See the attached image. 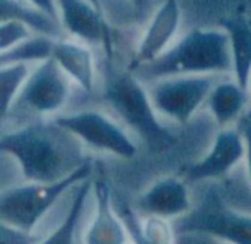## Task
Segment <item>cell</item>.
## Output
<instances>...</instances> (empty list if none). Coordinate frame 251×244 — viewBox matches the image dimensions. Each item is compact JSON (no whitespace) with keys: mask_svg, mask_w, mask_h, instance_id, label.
I'll use <instances>...</instances> for the list:
<instances>
[{"mask_svg":"<svg viewBox=\"0 0 251 244\" xmlns=\"http://www.w3.org/2000/svg\"><path fill=\"white\" fill-rule=\"evenodd\" d=\"M234 73L229 36L220 29H191L155 62L134 69L140 79Z\"/></svg>","mask_w":251,"mask_h":244,"instance_id":"obj_1","label":"cell"},{"mask_svg":"<svg viewBox=\"0 0 251 244\" xmlns=\"http://www.w3.org/2000/svg\"><path fill=\"white\" fill-rule=\"evenodd\" d=\"M55 129L57 126L50 122L2 134L0 150L16 158L28 182H55L73 172L66 167V155Z\"/></svg>","mask_w":251,"mask_h":244,"instance_id":"obj_2","label":"cell"},{"mask_svg":"<svg viewBox=\"0 0 251 244\" xmlns=\"http://www.w3.org/2000/svg\"><path fill=\"white\" fill-rule=\"evenodd\" d=\"M103 98L150 150L164 151L174 145V136L158 121L148 88H145L136 74H112L103 90Z\"/></svg>","mask_w":251,"mask_h":244,"instance_id":"obj_3","label":"cell"},{"mask_svg":"<svg viewBox=\"0 0 251 244\" xmlns=\"http://www.w3.org/2000/svg\"><path fill=\"white\" fill-rule=\"evenodd\" d=\"M93 164L84 160L67 177L55 182H26L0 193V220L9 227L33 234L57 199L73 186L91 179Z\"/></svg>","mask_w":251,"mask_h":244,"instance_id":"obj_4","label":"cell"},{"mask_svg":"<svg viewBox=\"0 0 251 244\" xmlns=\"http://www.w3.org/2000/svg\"><path fill=\"white\" fill-rule=\"evenodd\" d=\"M182 236L196 234L227 244H251V215L230 208L215 191H210L196 210L179 219Z\"/></svg>","mask_w":251,"mask_h":244,"instance_id":"obj_5","label":"cell"},{"mask_svg":"<svg viewBox=\"0 0 251 244\" xmlns=\"http://www.w3.org/2000/svg\"><path fill=\"white\" fill-rule=\"evenodd\" d=\"M55 126L77 138L81 143L98 151L112 153L121 158H133L138 148L122 126L97 110H81L74 114L57 115L52 119Z\"/></svg>","mask_w":251,"mask_h":244,"instance_id":"obj_6","label":"cell"},{"mask_svg":"<svg viewBox=\"0 0 251 244\" xmlns=\"http://www.w3.org/2000/svg\"><path fill=\"white\" fill-rule=\"evenodd\" d=\"M215 84L217 81L213 76L162 77L151 81L148 93L157 114L177 124H186L208 100Z\"/></svg>","mask_w":251,"mask_h":244,"instance_id":"obj_7","label":"cell"},{"mask_svg":"<svg viewBox=\"0 0 251 244\" xmlns=\"http://www.w3.org/2000/svg\"><path fill=\"white\" fill-rule=\"evenodd\" d=\"M71 86L67 74L53 59L42 62L31 71L25 90L21 91L16 105L29 108L42 115H52L67 105ZM14 105V107H16Z\"/></svg>","mask_w":251,"mask_h":244,"instance_id":"obj_8","label":"cell"},{"mask_svg":"<svg viewBox=\"0 0 251 244\" xmlns=\"http://www.w3.org/2000/svg\"><path fill=\"white\" fill-rule=\"evenodd\" d=\"M246 155V143L241 127H224L215 136L210 151L201 158L195 162L189 167H186L184 177L189 182L213 181L227 175L241 160H244Z\"/></svg>","mask_w":251,"mask_h":244,"instance_id":"obj_9","label":"cell"},{"mask_svg":"<svg viewBox=\"0 0 251 244\" xmlns=\"http://www.w3.org/2000/svg\"><path fill=\"white\" fill-rule=\"evenodd\" d=\"M179 24H181L179 2L177 0H164L141 38L140 47L136 50L133 71L155 62L158 57L164 55L171 49V42L177 33Z\"/></svg>","mask_w":251,"mask_h":244,"instance_id":"obj_10","label":"cell"},{"mask_svg":"<svg viewBox=\"0 0 251 244\" xmlns=\"http://www.w3.org/2000/svg\"><path fill=\"white\" fill-rule=\"evenodd\" d=\"M138 210L147 213V217H162L165 220L182 219L193 210L188 186L174 175L158 179L140 196Z\"/></svg>","mask_w":251,"mask_h":244,"instance_id":"obj_11","label":"cell"},{"mask_svg":"<svg viewBox=\"0 0 251 244\" xmlns=\"http://www.w3.org/2000/svg\"><path fill=\"white\" fill-rule=\"evenodd\" d=\"M57 4L64 31L86 45H110L107 23L88 0H57Z\"/></svg>","mask_w":251,"mask_h":244,"instance_id":"obj_12","label":"cell"},{"mask_svg":"<svg viewBox=\"0 0 251 244\" xmlns=\"http://www.w3.org/2000/svg\"><path fill=\"white\" fill-rule=\"evenodd\" d=\"M95 217L84 232V244H127L129 236L112 203V191L103 179L93 182Z\"/></svg>","mask_w":251,"mask_h":244,"instance_id":"obj_13","label":"cell"},{"mask_svg":"<svg viewBox=\"0 0 251 244\" xmlns=\"http://www.w3.org/2000/svg\"><path fill=\"white\" fill-rule=\"evenodd\" d=\"M53 60L86 93H93L97 83V67L93 52L86 43L69 42L64 38L59 40L53 50Z\"/></svg>","mask_w":251,"mask_h":244,"instance_id":"obj_14","label":"cell"},{"mask_svg":"<svg viewBox=\"0 0 251 244\" xmlns=\"http://www.w3.org/2000/svg\"><path fill=\"white\" fill-rule=\"evenodd\" d=\"M220 28L229 36L234 79L248 90L251 81V21L244 16H230L220 19Z\"/></svg>","mask_w":251,"mask_h":244,"instance_id":"obj_15","label":"cell"},{"mask_svg":"<svg viewBox=\"0 0 251 244\" xmlns=\"http://www.w3.org/2000/svg\"><path fill=\"white\" fill-rule=\"evenodd\" d=\"M4 21L25 23L33 33L53 40H62L66 33L59 19L50 18L35 5L26 4L25 0H0V23Z\"/></svg>","mask_w":251,"mask_h":244,"instance_id":"obj_16","label":"cell"},{"mask_svg":"<svg viewBox=\"0 0 251 244\" xmlns=\"http://www.w3.org/2000/svg\"><path fill=\"white\" fill-rule=\"evenodd\" d=\"M133 244H176L171 220L162 217H147L140 220L131 206L124 205L117 210Z\"/></svg>","mask_w":251,"mask_h":244,"instance_id":"obj_17","label":"cell"},{"mask_svg":"<svg viewBox=\"0 0 251 244\" xmlns=\"http://www.w3.org/2000/svg\"><path fill=\"white\" fill-rule=\"evenodd\" d=\"M248 93L250 91L244 90L236 79L222 81L213 86L206 103L220 127L230 126L234 121L241 117L248 105Z\"/></svg>","mask_w":251,"mask_h":244,"instance_id":"obj_18","label":"cell"},{"mask_svg":"<svg viewBox=\"0 0 251 244\" xmlns=\"http://www.w3.org/2000/svg\"><path fill=\"white\" fill-rule=\"evenodd\" d=\"M93 191V181L88 179L86 182L79 186V189L76 191L71 203L69 210H67L66 217L60 222V225L50 234L49 237L42 241L38 244H76V230H77V223L81 220V215L84 212V206L86 201L90 198V193Z\"/></svg>","mask_w":251,"mask_h":244,"instance_id":"obj_19","label":"cell"},{"mask_svg":"<svg viewBox=\"0 0 251 244\" xmlns=\"http://www.w3.org/2000/svg\"><path fill=\"white\" fill-rule=\"evenodd\" d=\"M59 40L43 35H35L26 42L0 53V66L7 64H42L53 59V50Z\"/></svg>","mask_w":251,"mask_h":244,"instance_id":"obj_20","label":"cell"},{"mask_svg":"<svg viewBox=\"0 0 251 244\" xmlns=\"http://www.w3.org/2000/svg\"><path fill=\"white\" fill-rule=\"evenodd\" d=\"M28 64H7L0 66V95H2V119H7L9 112L14 108L21 91L29 79Z\"/></svg>","mask_w":251,"mask_h":244,"instance_id":"obj_21","label":"cell"},{"mask_svg":"<svg viewBox=\"0 0 251 244\" xmlns=\"http://www.w3.org/2000/svg\"><path fill=\"white\" fill-rule=\"evenodd\" d=\"M35 35L36 33H33L25 23H19V21L0 23V53L7 52L12 47L26 42V40H29Z\"/></svg>","mask_w":251,"mask_h":244,"instance_id":"obj_22","label":"cell"},{"mask_svg":"<svg viewBox=\"0 0 251 244\" xmlns=\"http://www.w3.org/2000/svg\"><path fill=\"white\" fill-rule=\"evenodd\" d=\"M2 244H35L33 234L2 223Z\"/></svg>","mask_w":251,"mask_h":244,"instance_id":"obj_23","label":"cell"},{"mask_svg":"<svg viewBox=\"0 0 251 244\" xmlns=\"http://www.w3.org/2000/svg\"><path fill=\"white\" fill-rule=\"evenodd\" d=\"M241 131H243L244 143H246V155H244V162H246V174L251 182V119H244L241 124Z\"/></svg>","mask_w":251,"mask_h":244,"instance_id":"obj_24","label":"cell"},{"mask_svg":"<svg viewBox=\"0 0 251 244\" xmlns=\"http://www.w3.org/2000/svg\"><path fill=\"white\" fill-rule=\"evenodd\" d=\"M28 4L35 5L36 9H40V11H43L45 14H49L50 18L53 19H59V4H57V0H26Z\"/></svg>","mask_w":251,"mask_h":244,"instance_id":"obj_25","label":"cell"},{"mask_svg":"<svg viewBox=\"0 0 251 244\" xmlns=\"http://www.w3.org/2000/svg\"><path fill=\"white\" fill-rule=\"evenodd\" d=\"M134 5H136L138 9H143L145 7V4H147V0H131Z\"/></svg>","mask_w":251,"mask_h":244,"instance_id":"obj_26","label":"cell"},{"mask_svg":"<svg viewBox=\"0 0 251 244\" xmlns=\"http://www.w3.org/2000/svg\"><path fill=\"white\" fill-rule=\"evenodd\" d=\"M248 91H250V95H251V81H250V88H248Z\"/></svg>","mask_w":251,"mask_h":244,"instance_id":"obj_27","label":"cell"}]
</instances>
